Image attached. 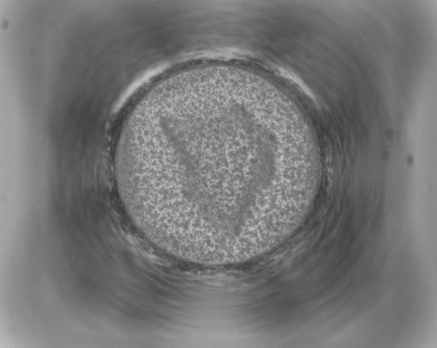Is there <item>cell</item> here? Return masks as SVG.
<instances>
[{
	"mask_svg": "<svg viewBox=\"0 0 437 348\" xmlns=\"http://www.w3.org/2000/svg\"><path fill=\"white\" fill-rule=\"evenodd\" d=\"M250 108L227 96L158 104L127 171L129 193L162 224L205 235L243 231L277 202L273 163L252 157Z\"/></svg>",
	"mask_w": 437,
	"mask_h": 348,
	"instance_id": "6da1fadb",
	"label": "cell"
}]
</instances>
